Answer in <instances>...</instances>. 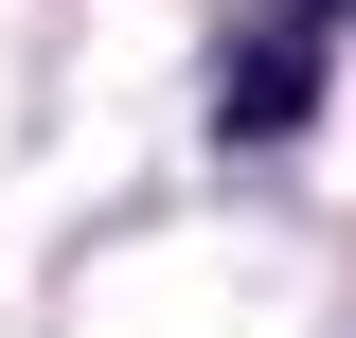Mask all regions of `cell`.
<instances>
[{"label": "cell", "instance_id": "cell-1", "mask_svg": "<svg viewBox=\"0 0 356 338\" xmlns=\"http://www.w3.org/2000/svg\"><path fill=\"white\" fill-rule=\"evenodd\" d=\"M303 18H356V0H303Z\"/></svg>", "mask_w": 356, "mask_h": 338}]
</instances>
